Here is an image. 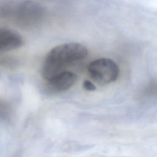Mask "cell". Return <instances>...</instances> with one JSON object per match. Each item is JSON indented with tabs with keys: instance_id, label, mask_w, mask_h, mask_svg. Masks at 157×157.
Here are the masks:
<instances>
[{
	"instance_id": "6da1fadb",
	"label": "cell",
	"mask_w": 157,
	"mask_h": 157,
	"mask_svg": "<svg viewBox=\"0 0 157 157\" xmlns=\"http://www.w3.org/2000/svg\"><path fill=\"white\" fill-rule=\"evenodd\" d=\"M88 54L87 48L78 42H69L53 48L47 55L41 69L45 80H48L64 71L65 68L84 59Z\"/></svg>"
},
{
	"instance_id": "7a4b0ae2",
	"label": "cell",
	"mask_w": 157,
	"mask_h": 157,
	"mask_svg": "<svg viewBox=\"0 0 157 157\" xmlns=\"http://www.w3.org/2000/svg\"><path fill=\"white\" fill-rule=\"evenodd\" d=\"M90 77L99 85H107L117 80L119 68L116 63L109 58H99L91 61L87 66Z\"/></svg>"
},
{
	"instance_id": "3957f363",
	"label": "cell",
	"mask_w": 157,
	"mask_h": 157,
	"mask_svg": "<svg viewBox=\"0 0 157 157\" xmlns=\"http://www.w3.org/2000/svg\"><path fill=\"white\" fill-rule=\"evenodd\" d=\"M18 18L20 23L26 26H33L39 23L44 17V10L36 2L25 1L18 5Z\"/></svg>"
},
{
	"instance_id": "277c9868",
	"label": "cell",
	"mask_w": 157,
	"mask_h": 157,
	"mask_svg": "<svg viewBox=\"0 0 157 157\" xmlns=\"http://www.w3.org/2000/svg\"><path fill=\"white\" fill-rule=\"evenodd\" d=\"M77 79V77L74 73L64 71L47 80L45 90L49 93H60L71 88Z\"/></svg>"
},
{
	"instance_id": "5b68a950",
	"label": "cell",
	"mask_w": 157,
	"mask_h": 157,
	"mask_svg": "<svg viewBox=\"0 0 157 157\" xmlns=\"http://www.w3.org/2000/svg\"><path fill=\"white\" fill-rule=\"evenodd\" d=\"M23 45V39L20 34L10 29L0 28V50H12Z\"/></svg>"
},
{
	"instance_id": "8992f818",
	"label": "cell",
	"mask_w": 157,
	"mask_h": 157,
	"mask_svg": "<svg viewBox=\"0 0 157 157\" xmlns=\"http://www.w3.org/2000/svg\"><path fill=\"white\" fill-rule=\"evenodd\" d=\"M83 87L85 90H87V91H94L96 89V86L90 80H85L83 82Z\"/></svg>"
}]
</instances>
